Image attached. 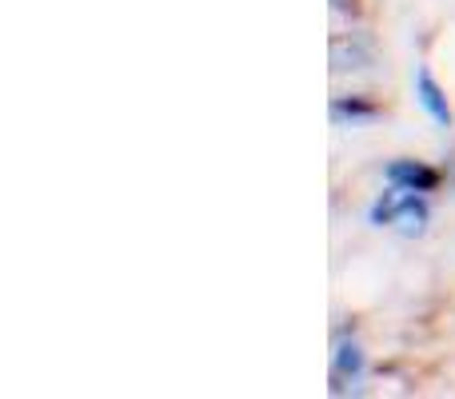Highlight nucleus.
I'll list each match as a JSON object with an SVG mask.
<instances>
[{
	"instance_id": "1",
	"label": "nucleus",
	"mask_w": 455,
	"mask_h": 399,
	"mask_svg": "<svg viewBox=\"0 0 455 399\" xmlns=\"http://www.w3.org/2000/svg\"><path fill=\"white\" fill-rule=\"evenodd\" d=\"M416 84H419V104H424V108L432 112L440 124H451V108H448V100H443V92L435 88V80L427 76V72H419Z\"/></svg>"
},
{
	"instance_id": "2",
	"label": "nucleus",
	"mask_w": 455,
	"mask_h": 399,
	"mask_svg": "<svg viewBox=\"0 0 455 399\" xmlns=\"http://www.w3.org/2000/svg\"><path fill=\"white\" fill-rule=\"evenodd\" d=\"M392 176H408L411 184H416V180H419V184H432V180H435L432 172H419V168H416V172H411V168H392Z\"/></svg>"
}]
</instances>
